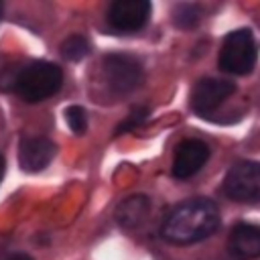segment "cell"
I'll use <instances>...</instances> for the list:
<instances>
[{
  "label": "cell",
  "instance_id": "cell-1",
  "mask_svg": "<svg viewBox=\"0 0 260 260\" xmlns=\"http://www.w3.org/2000/svg\"><path fill=\"white\" fill-rule=\"evenodd\" d=\"M219 228V209L211 199H189L177 205L162 221L160 234L173 244H195Z\"/></svg>",
  "mask_w": 260,
  "mask_h": 260
},
{
  "label": "cell",
  "instance_id": "cell-2",
  "mask_svg": "<svg viewBox=\"0 0 260 260\" xmlns=\"http://www.w3.org/2000/svg\"><path fill=\"white\" fill-rule=\"evenodd\" d=\"M63 71L49 61H32L20 67H8L0 73V89L18 93L24 102L37 104L61 89Z\"/></svg>",
  "mask_w": 260,
  "mask_h": 260
},
{
  "label": "cell",
  "instance_id": "cell-3",
  "mask_svg": "<svg viewBox=\"0 0 260 260\" xmlns=\"http://www.w3.org/2000/svg\"><path fill=\"white\" fill-rule=\"evenodd\" d=\"M258 59V49L252 30L238 28L232 30L219 49V67L234 75H248Z\"/></svg>",
  "mask_w": 260,
  "mask_h": 260
},
{
  "label": "cell",
  "instance_id": "cell-4",
  "mask_svg": "<svg viewBox=\"0 0 260 260\" xmlns=\"http://www.w3.org/2000/svg\"><path fill=\"white\" fill-rule=\"evenodd\" d=\"M104 79L112 93L126 95L142 81V65L128 53H110L104 57Z\"/></svg>",
  "mask_w": 260,
  "mask_h": 260
},
{
  "label": "cell",
  "instance_id": "cell-5",
  "mask_svg": "<svg viewBox=\"0 0 260 260\" xmlns=\"http://www.w3.org/2000/svg\"><path fill=\"white\" fill-rule=\"evenodd\" d=\"M223 191L234 201H260V162H236L223 179Z\"/></svg>",
  "mask_w": 260,
  "mask_h": 260
},
{
  "label": "cell",
  "instance_id": "cell-6",
  "mask_svg": "<svg viewBox=\"0 0 260 260\" xmlns=\"http://www.w3.org/2000/svg\"><path fill=\"white\" fill-rule=\"evenodd\" d=\"M236 85L228 79L217 77H203L191 89V110L199 116H207L215 112L232 93Z\"/></svg>",
  "mask_w": 260,
  "mask_h": 260
},
{
  "label": "cell",
  "instance_id": "cell-7",
  "mask_svg": "<svg viewBox=\"0 0 260 260\" xmlns=\"http://www.w3.org/2000/svg\"><path fill=\"white\" fill-rule=\"evenodd\" d=\"M150 16V2L146 0H118L108 8V22L120 32H134L146 26Z\"/></svg>",
  "mask_w": 260,
  "mask_h": 260
},
{
  "label": "cell",
  "instance_id": "cell-8",
  "mask_svg": "<svg viewBox=\"0 0 260 260\" xmlns=\"http://www.w3.org/2000/svg\"><path fill=\"white\" fill-rule=\"evenodd\" d=\"M209 158V146L199 138L183 140L173 158V177L175 179H189L197 175Z\"/></svg>",
  "mask_w": 260,
  "mask_h": 260
},
{
  "label": "cell",
  "instance_id": "cell-9",
  "mask_svg": "<svg viewBox=\"0 0 260 260\" xmlns=\"http://www.w3.org/2000/svg\"><path fill=\"white\" fill-rule=\"evenodd\" d=\"M55 154H57L55 142L45 138V136L24 138L18 146V162H20V169L26 171V173L43 171L53 160Z\"/></svg>",
  "mask_w": 260,
  "mask_h": 260
},
{
  "label": "cell",
  "instance_id": "cell-10",
  "mask_svg": "<svg viewBox=\"0 0 260 260\" xmlns=\"http://www.w3.org/2000/svg\"><path fill=\"white\" fill-rule=\"evenodd\" d=\"M228 248L238 260L260 258V225L240 221L232 228L228 238Z\"/></svg>",
  "mask_w": 260,
  "mask_h": 260
},
{
  "label": "cell",
  "instance_id": "cell-11",
  "mask_svg": "<svg viewBox=\"0 0 260 260\" xmlns=\"http://www.w3.org/2000/svg\"><path fill=\"white\" fill-rule=\"evenodd\" d=\"M148 209H150V199L146 195H132V197H126L118 209H116V221L124 228V230H134L138 228L146 215H148Z\"/></svg>",
  "mask_w": 260,
  "mask_h": 260
},
{
  "label": "cell",
  "instance_id": "cell-12",
  "mask_svg": "<svg viewBox=\"0 0 260 260\" xmlns=\"http://www.w3.org/2000/svg\"><path fill=\"white\" fill-rule=\"evenodd\" d=\"M89 53V41L83 35H71L61 43V55L67 61H81Z\"/></svg>",
  "mask_w": 260,
  "mask_h": 260
},
{
  "label": "cell",
  "instance_id": "cell-13",
  "mask_svg": "<svg viewBox=\"0 0 260 260\" xmlns=\"http://www.w3.org/2000/svg\"><path fill=\"white\" fill-rule=\"evenodd\" d=\"M65 122L75 134H83L87 130V114L81 106H69L65 110Z\"/></svg>",
  "mask_w": 260,
  "mask_h": 260
},
{
  "label": "cell",
  "instance_id": "cell-14",
  "mask_svg": "<svg viewBox=\"0 0 260 260\" xmlns=\"http://www.w3.org/2000/svg\"><path fill=\"white\" fill-rule=\"evenodd\" d=\"M146 118H148V108L146 106H134L130 110V114L126 116V120L116 128V134H124V132H130V130L138 128Z\"/></svg>",
  "mask_w": 260,
  "mask_h": 260
},
{
  "label": "cell",
  "instance_id": "cell-15",
  "mask_svg": "<svg viewBox=\"0 0 260 260\" xmlns=\"http://www.w3.org/2000/svg\"><path fill=\"white\" fill-rule=\"evenodd\" d=\"M175 22L179 26H193L197 24V8L195 6H179L175 12Z\"/></svg>",
  "mask_w": 260,
  "mask_h": 260
},
{
  "label": "cell",
  "instance_id": "cell-16",
  "mask_svg": "<svg viewBox=\"0 0 260 260\" xmlns=\"http://www.w3.org/2000/svg\"><path fill=\"white\" fill-rule=\"evenodd\" d=\"M8 260H32L28 254H14V256H10Z\"/></svg>",
  "mask_w": 260,
  "mask_h": 260
},
{
  "label": "cell",
  "instance_id": "cell-17",
  "mask_svg": "<svg viewBox=\"0 0 260 260\" xmlns=\"http://www.w3.org/2000/svg\"><path fill=\"white\" fill-rule=\"evenodd\" d=\"M4 169H6V165H4V158L0 156V181H2V177H4Z\"/></svg>",
  "mask_w": 260,
  "mask_h": 260
},
{
  "label": "cell",
  "instance_id": "cell-18",
  "mask_svg": "<svg viewBox=\"0 0 260 260\" xmlns=\"http://www.w3.org/2000/svg\"><path fill=\"white\" fill-rule=\"evenodd\" d=\"M2 12H4V4L0 2V18H2Z\"/></svg>",
  "mask_w": 260,
  "mask_h": 260
}]
</instances>
